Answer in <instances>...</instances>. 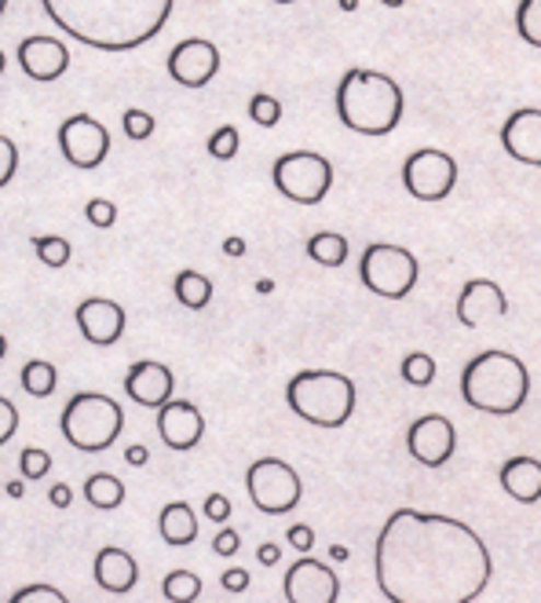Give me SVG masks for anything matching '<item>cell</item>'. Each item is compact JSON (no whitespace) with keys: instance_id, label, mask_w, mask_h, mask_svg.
<instances>
[{"instance_id":"cell-32","label":"cell","mask_w":541,"mask_h":603,"mask_svg":"<svg viewBox=\"0 0 541 603\" xmlns=\"http://www.w3.org/2000/svg\"><path fill=\"white\" fill-rule=\"evenodd\" d=\"M8 603H73L67 592L48 585V581H34V585H23L12 592V600Z\"/></svg>"},{"instance_id":"cell-35","label":"cell","mask_w":541,"mask_h":603,"mask_svg":"<svg viewBox=\"0 0 541 603\" xmlns=\"http://www.w3.org/2000/svg\"><path fill=\"white\" fill-rule=\"evenodd\" d=\"M238 143H242V139H238V128L234 125H220L209 136V153L216 161H231L238 153Z\"/></svg>"},{"instance_id":"cell-7","label":"cell","mask_w":541,"mask_h":603,"mask_svg":"<svg viewBox=\"0 0 541 603\" xmlns=\"http://www.w3.org/2000/svg\"><path fill=\"white\" fill-rule=\"evenodd\" d=\"M359 278L373 296H384V300H406L421 278V263H417L414 252L403 249V246L373 241V246L362 249Z\"/></svg>"},{"instance_id":"cell-54","label":"cell","mask_w":541,"mask_h":603,"mask_svg":"<svg viewBox=\"0 0 541 603\" xmlns=\"http://www.w3.org/2000/svg\"><path fill=\"white\" fill-rule=\"evenodd\" d=\"M4 11H8V0H0V15H4Z\"/></svg>"},{"instance_id":"cell-41","label":"cell","mask_w":541,"mask_h":603,"mask_svg":"<svg viewBox=\"0 0 541 603\" xmlns=\"http://www.w3.org/2000/svg\"><path fill=\"white\" fill-rule=\"evenodd\" d=\"M238 548H242V537H238V531H231V526H223V531L212 537V553L216 556H234Z\"/></svg>"},{"instance_id":"cell-16","label":"cell","mask_w":541,"mask_h":603,"mask_svg":"<svg viewBox=\"0 0 541 603\" xmlns=\"http://www.w3.org/2000/svg\"><path fill=\"white\" fill-rule=\"evenodd\" d=\"M508 315V296L494 278H469L461 285L458 304H453V318L464 329H480L491 318Z\"/></svg>"},{"instance_id":"cell-52","label":"cell","mask_w":541,"mask_h":603,"mask_svg":"<svg viewBox=\"0 0 541 603\" xmlns=\"http://www.w3.org/2000/svg\"><path fill=\"white\" fill-rule=\"evenodd\" d=\"M381 4H388V8H399V4H406V0H381Z\"/></svg>"},{"instance_id":"cell-18","label":"cell","mask_w":541,"mask_h":603,"mask_svg":"<svg viewBox=\"0 0 541 603\" xmlns=\"http://www.w3.org/2000/svg\"><path fill=\"white\" fill-rule=\"evenodd\" d=\"M19 66H23L26 77H34V81L51 84L70 70V48L59 37L37 33V37H26L19 44Z\"/></svg>"},{"instance_id":"cell-40","label":"cell","mask_w":541,"mask_h":603,"mask_svg":"<svg viewBox=\"0 0 541 603\" xmlns=\"http://www.w3.org/2000/svg\"><path fill=\"white\" fill-rule=\"evenodd\" d=\"M209 520H216V523H223V520H231V498L227 493H209L205 498V509H202Z\"/></svg>"},{"instance_id":"cell-29","label":"cell","mask_w":541,"mask_h":603,"mask_svg":"<svg viewBox=\"0 0 541 603\" xmlns=\"http://www.w3.org/2000/svg\"><path fill=\"white\" fill-rule=\"evenodd\" d=\"M516 33L530 44V48H541V0H519Z\"/></svg>"},{"instance_id":"cell-27","label":"cell","mask_w":541,"mask_h":603,"mask_svg":"<svg viewBox=\"0 0 541 603\" xmlns=\"http://www.w3.org/2000/svg\"><path fill=\"white\" fill-rule=\"evenodd\" d=\"M176 300L191 311H202L212 300V282L202 271H180L176 274Z\"/></svg>"},{"instance_id":"cell-17","label":"cell","mask_w":541,"mask_h":603,"mask_svg":"<svg viewBox=\"0 0 541 603\" xmlns=\"http://www.w3.org/2000/svg\"><path fill=\"white\" fill-rule=\"evenodd\" d=\"M158 435H161V443L169 450H176V454H191L205 435V417L194 402L172 399L158 410Z\"/></svg>"},{"instance_id":"cell-39","label":"cell","mask_w":541,"mask_h":603,"mask_svg":"<svg viewBox=\"0 0 541 603\" xmlns=\"http://www.w3.org/2000/svg\"><path fill=\"white\" fill-rule=\"evenodd\" d=\"M19 432V410L8 395H0V446Z\"/></svg>"},{"instance_id":"cell-37","label":"cell","mask_w":541,"mask_h":603,"mask_svg":"<svg viewBox=\"0 0 541 603\" xmlns=\"http://www.w3.org/2000/svg\"><path fill=\"white\" fill-rule=\"evenodd\" d=\"M15 172H19V147L0 132V191L15 180Z\"/></svg>"},{"instance_id":"cell-30","label":"cell","mask_w":541,"mask_h":603,"mask_svg":"<svg viewBox=\"0 0 541 603\" xmlns=\"http://www.w3.org/2000/svg\"><path fill=\"white\" fill-rule=\"evenodd\" d=\"M34 249H37V257H41V263L45 268H67L70 263V257H73V246L62 235H41V238H34Z\"/></svg>"},{"instance_id":"cell-11","label":"cell","mask_w":541,"mask_h":603,"mask_svg":"<svg viewBox=\"0 0 541 603\" xmlns=\"http://www.w3.org/2000/svg\"><path fill=\"white\" fill-rule=\"evenodd\" d=\"M59 150L73 169L92 172L100 169L106 153H111V132L92 114H73L59 125Z\"/></svg>"},{"instance_id":"cell-1","label":"cell","mask_w":541,"mask_h":603,"mask_svg":"<svg viewBox=\"0 0 541 603\" xmlns=\"http://www.w3.org/2000/svg\"><path fill=\"white\" fill-rule=\"evenodd\" d=\"M373 578L388 603H472L491 585L494 559L469 523L395 509L377 534Z\"/></svg>"},{"instance_id":"cell-22","label":"cell","mask_w":541,"mask_h":603,"mask_svg":"<svg viewBox=\"0 0 541 603\" xmlns=\"http://www.w3.org/2000/svg\"><path fill=\"white\" fill-rule=\"evenodd\" d=\"M497 482H502V490L513 501L534 504V501H541V460L527 457V454L508 457L502 465V471H497Z\"/></svg>"},{"instance_id":"cell-34","label":"cell","mask_w":541,"mask_h":603,"mask_svg":"<svg viewBox=\"0 0 541 603\" xmlns=\"http://www.w3.org/2000/svg\"><path fill=\"white\" fill-rule=\"evenodd\" d=\"M19 471H23V479H45L51 471V454L41 446H26L19 454Z\"/></svg>"},{"instance_id":"cell-6","label":"cell","mask_w":541,"mask_h":603,"mask_svg":"<svg viewBox=\"0 0 541 603\" xmlns=\"http://www.w3.org/2000/svg\"><path fill=\"white\" fill-rule=\"evenodd\" d=\"M59 428H62V439H67L73 450H81V454H103V450H111L117 443V435H122L125 410L111 395L78 391L62 406Z\"/></svg>"},{"instance_id":"cell-3","label":"cell","mask_w":541,"mask_h":603,"mask_svg":"<svg viewBox=\"0 0 541 603\" xmlns=\"http://www.w3.org/2000/svg\"><path fill=\"white\" fill-rule=\"evenodd\" d=\"M337 117L359 136H388L403 121V88L381 70L355 66L337 84Z\"/></svg>"},{"instance_id":"cell-19","label":"cell","mask_w":541,"mask_h":603,"mask_svg":"<svg viewBox=\"0 0 541 603\" xmlns=\"http://www.w3.org/2000/svg\"><path fill=\"white\" fill-rule=\"evenodd\" d=\"M502 147L513 161L541 169V110L523 106L502 125Z\"/></svg>"},{"instance_id":"cell-31","label":"cell","mask_w":541,"mask_h":603,"mask_svg":"<svg viewBox=\"0 0 541 603\" xmlns=\"http://www.w3.org/2000/svg\"><path fill=\"white\" fill-rule=\"evenodd\" d=\"M399 373H403V380L414 384V388H428V384L436 380V359L425 355V351H410Z\"/></svg>"},{"instance_id":"cell-42","label":"cell","mask_w":541,"mask_h":603,"mask_svg":"<svg viewBox=\"0 0 541 603\" xmlns=\"http://www.w3.org/2000/svg\"><path fill=\"white\" fill-rule=\"evenodd\" d=\"M220 589L223 592H245L249 589V570L245 567H227L220 574Z\"/></svg>"},{"instance_id":"cell-26","label":"cell","mask_w":541,"mask_h":603,"mask_svg":"<svg viewBox=\"0 0 541 603\" xmlns=\"http://www.w3.org/2000/svg\"><path fill=\"white\" fill-rule=\"evenodd\" d=\"M19 384H23V391L34 395V399H48L59 384V369L51 366L48 359H30L23 373H19Z\"/></svg>"},{"instance_id":"cell-43","label":"cell","mask_w":541,"mask_h":603,"mask_svg":"<svg viewBox=\"0 0 541 603\" xmlns=\"http://www.w3.org/2000/svg\"><path fill=\"white\" fill-rule=\"evenodd\" d=\"M286 542L293 545V548H300V553H308V548L315 545V531H311V526H304V523H297V526H289Z\"/></svg>"},{"instance_id":"cell-13","label":"cell","mask_w":541,"mask_h":603,"mask_svg":"<svg viewBox=\"0 0 541 603\" xmlns=\"http://www.w3.org/2000/svg\"><path fill=\"white\" fill-rule=\"evenodd\" d=\"M165 70L183 88H205L220 73V48L209 37H187L169 52Z\"/></svg>"},{"instance_id":"cell-20","label":"cell","mask_w":541,"mask_h":603,"mask_svg":"<svg viewBox=\"0 0 541 603\" xmlns=\"http://www.w3.org/2000/svg\"><path fill=\"white\" fill-rule=\"evenodd\" d=\"M172 388H176L172 369L154 359H139L125 377V395L136 406H147V410H161L165 402H172Z\"/></svg>"},{"instance_id":"cell-21","label":"cell","mask_w":541,"mask_h":603,"mask_svg":"<svg viewBox=\"0 0 541 603\" xmlns=\"http://www.w3.org/2000/svg\"><path fill=\"white\" fill-rule=\"evenodd\" d=\"M92 574H95V585H100L103 592L125 596V592L136 589V581H139V564L125 553V548L106 545V548H100V553H95Z\"/></svg>"},{"instance_id":"cell-10","label":"cell","mask_w":541,"mask_h":603,"mask_svg":"<svg viewBox=\"0 0 541 603\" xmlns=\"http://www.w3.org/2000/svg\"><path fill=\"white\" fill-rule=\"evenodd\" d=\"M458 183V161L439 147H421L403 161V186L417 202H442Z\"/></svg>"},{"instance_id":"cell-33","label":"cell","mask_w":541,"mask_h":603,"mask_svg":"<svg viewBox=\"0 0 541 603\" xmlns=\"http://www.w3.org/2000/svg\"><path fill=\"white\" fill-rule=\"evenodd\" d=\"M249 117H253L260 128H275L278 121H283V103L267 92H256L249 99Z\"/></svg>"},{"instance_id":"cell-48","label":"cell","mask_w":541,"mask_h":603,"mask_svg":"<svg viewBox=\"0 0 541 603\" xmlns=\"http://www.w3.org/2000/svg\"><path fill=\"white\" fill-rule=\"evenodd\" d=\"M8 498H26V482L23 479H12V482H8Z\"/></svg>"},{"instance_id":"cell-45","label":"cell","mask_w":541,"mask_h":603,"mask_svg":"<svg viewBox=\"0 0 541 603\" xmlns=\"http://www.w3.org/2000/svg\"><path fill=\"white\" fill-rule=\"evenodd\" d=\"M256 559H260V567H278V559H283V548H278V542H264L256 548Z\"/></svg>"},{"instance_id":"cell-51","label":"cell","mask_w":541,"mask_h":603,"mask_svg":"<svg viewBox=\"0 0 541 603\" xmlns=\"http://www.w3.org/2000/svg\"><path fill=\"white\" fill-rule=\"evenodd\" d=\"M4 355H8V337L0 333V359H4Z\"/></svg>"},{"instance_id":"cell-38","label":"cell","mask_w":541,"mask_h":603,"mask_svg":"<svg viewBox=\"0 0 541 603\" xmlns=\"http://www.w3.org/2000/svg\"><path fill=\"white\" fill-rule=\"evenodd\" d=\"M84 216H89L92 227H114L117 224V205L106 202V197H92L89 205H84Z\"/></svg>"},{"instance_id":"cell-25","label":"cell","mask_w":541,"mask_h":603,"mask_svg":"<svg viewBox=\"0 0 541 603\" xmlns=\"http://www.w3.org/2000/svg\"><path fill=\"white\" fill-rule=\"evenodd\" d=\"M308 257L322 268H341L348 260V238L337 235V230H319V235L308 238Z\"/></svg>"},{"instance_id":"cell-12","label":"cell","mask_w":541,"mask_h":603,"mask_svg":"<svg viewBox=\"0 0 541 603\" xmlns=\"http://www.w3.org/2000/svg\"><path fill=\"white\" fill-rule=\"evenodd\" d=\"M406 446L414 460H421L425 468H442L458 450V428L447 413H425L410 424L406 432Z\"/></svg>"},{"instance_id":"cell-9","label":"cell","mask_w":541,"mask_h":603,"mask_svg":"<svg viewBox=\"0 0 541 603\" xmlns=\"http://www.w3.org/2000/svg\"><path fill=\"white\" fill-rule=\"evenodd\" d=\"M270 180H275L278 194L289 197V202L319 205V202H326V194L333 191V164L326 153L289 150L275 161Z\"/></svg>"},{"instance_id":"cell-2","label":"cell","mask_w":541,"mask_h":603,"mask_svg":"<svg viewBox=\"0 0 541 603\" xmlns=\"http://www.w3.org/2000/svg\"><path fill=\"white\" fill-rule=\"evenodd\" d=\"M176 0H41L45 15L84 48L136 52L161 33Z\"/></svg>"},{"instance_id":"cell-5","label":"cell","mask_w":541,"mask_h":603,"mask_svg":"<svg viewBox=\"0 0 541 603\" xmlns=\"http://www.w3.org/2000/svg\"><path fill=\"white\" fill-rule=\"evenodd\" d=\"M286 402L300 421L315 428H344L355 413L359 391L355 380L337 369H300L286 384Z\"/></svg>"},{"instance_id":"cell-15","label":"cell","mask_w":541,"mask_h":603,"mask_svg":"<svg viewBox=\"0 0 541 603\" xmlns=\"http://www.w3.org/2000/svg\"><path fill=\"white\" fill-rule=\"evenodd\" d=\"M73 322H78L81 337L95 348H111L125 337V307L111 300V296H84L73 307Z\"/></svg>"},{"instance_id":"cell-47","label":"cell","mask_w":541,"mask_h":603,"mask_svg":"<svg viewBox=\"0 0 541 603\" xmlns=\"http://www.w3.org/2000/svg\"><path fill=\"white\" fill-rule=\"evenodd\" d=\"M223 252H227V257H245V241L238 238V235L227 238V241H223Z\"/></svg>"},{"instance_id":"cell-36","label":"cell","mask_w":541,"mask_h":603,"mask_svg":"<svg viewBox=\"0 0 541 603\" xmlns=\"http://www.w3.org/2000/svg\"><path fill=\"white\" fill-rule=\"evenodd\" d=\"M122 125H125V136L133 143H143L154 136V114H147V110H128L122 117Z\"/></svg>"},{"instance_id":"cell-49","label":"cell","mask_w":541,"mask_h":603,"mask_svg":"<svg viewBox=\"0 0 541 603\" xmlns=\"http://www.w3.org/2000/svg\"><path fill=\"white\" fill-rule=\"evenodd\" d=\"M330 556H333V559H348V548H344V545H333Z\"/></svg>"},{"instance_id":"cell-4","label":"cell","mask_w":541,"mask_h":603,"mask_svg":"<svg viewBox=\"0 0 541 603\" xmlns=\"http://www.w3.org/2000/svg\"><path fill=\"white\" fill-rule=\"evenodd\" d=\"M530 395V373L513 351H480L461 373V399L480 413L513 417L523 410Z\"/></svg>"},{"instance_id":"cell-23","label":"cell","mask_w":541,"mask_h":603,"mask_svg":"<svg viewBox=\"0 0 541 603\" xmlns=\"http://www.w3.org/2000/svg\"><path fill=\"white\" fill-rule=\"evenodd\" d=\"M158 531L165 545H191L198 537V515L187 501H169L158 515Z\"/></svg>"},{"instance_id":"cell-53","label":"cell","mask_w":541,"mask_h":603,"mask_svg":"<svg viewBox=\"0 0 541 603\" xmlns=\"http://www.w3.org/2000/svg\"><path fill=\"white\" fill-rule=\"evenodd\" d=\"M4 66H8V59H4V52H0V77H4Z\"/></svg>"},{"instance_id":"cell-46","label":"cell","mask_w":541,"mask_h":603,"mask_svg":"<svg viewBox=\"0 0 541 603\" xmlns=\"http://www.w3.org/2000/svg\"><path fill=\"white\" fill-rule=\"evenodd\" d=\"M125 460H128V465H136V468H143L147 460H150V450H147L143 443L128 446V450H125Z\"/></svg>"},{"instance_id":"cell-24","label":"cell","mask_w":541,"mask_h":603,"mask_svg":"<svg viewBox=\"0 0 541 603\" xmlns=\"http://www.w3.org/2000/svg\"><path fill=\"white\" fill-rule=\"evenodd\" d=\"M84 501L92 504V509L100 512H114L125 504V482L111 476V471H95V476H89V482H84Z\"/></svg>"},{"instance_id":"cell-44","label":"cell","mask_w":541,"mask_h":603,"mask_svg":"<svg viewBox=\"0 0 541 603\" xmlns=\"http://www.w3.org/2000/svg\"><path fill=\"white\" fill-rule=\"evenodd\" d=\"M48 501H51V509H70V501H73V490H70V482H56V487L48 490Z\"/></svg>"},{"instance_id":"cell-14","label":"cell","mask_w":541,"mask_h":603,"mask_svg":"<svg viewBox=\"0 0 541 603\" xmlns=\"http://www.w3.org/2000/svg\"><path fill=\"white\" fill-rule=\"evenodd\" d=\"M283 592H286V603H337L341 578L337 570H330L322 559L300 556L297 564L286 570Z\"/></svg>"},{"instance_id":"cell-55","label":"cell","mask_w":541,"mask_h":603,"mask_svg":"<svg viewBox=\"0 0 541 603\" xmlns=\"http://www.w3.org/2000/svg\"><path fill=\"white\" fill-rule=\"evenodd\" d=\"M270 4H293V0H270Z\"/></svg>"},{"instance_id":"cell-50","label":"cell","mask_w":541,"mask_h":603,"mask_svg":"<svg viewBox=\"0 0 541 603\" xmlns=\"http://www.w3.org/2000/svg\"><path fill=\"white\" fill-rule=\"evenodd\" d=\"M341 8L344 11H355V8H359V0H341Z\"/></svg>"},{"instance_id":"cell-8","label":"cell","mask_w":541,"mask_h":603,"mask_svg":"<svg viewBox=\"0 0 541 603\" xmlns=\"http://www.w3.org/2000/svg\"><path fill=\"white\" fill-rule=\"evenodd\" d=\"M245 493L256 512L286 515L304 501V482L300 471L283 457H256L245 471Z\"/></svg>"},{"instance_id":"cell-28","label":"cell","mask_w":541,"mask_h":603,"mask_svg":"<svg viewBox=\"0 0 541 603\" xmlns=\"http://www.w3.org/2000/svg\"><path fill=\"white\" fill-rule=\"evenodd\" d=\"M161 592H165L169 603H194L202 596V578L194 570H169L161 578Z\"/></svg>"}]
</instances>
